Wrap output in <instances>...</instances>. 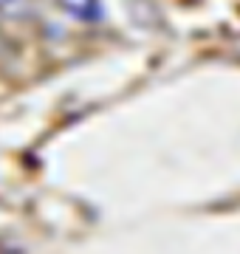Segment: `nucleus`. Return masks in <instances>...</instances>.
I'll return each mask as SVG.
<instances>
[{"instance_id": "f03ea898", "label": "nucleus", "mask_w": 240, "mask_h": 254, "mask_svg": "<svg viewBox=\"0 0 240 254\" xmlns=\"http://www.w3.org/2000/svg\"><path fill=\"white\" fill-rule=\"evenodd\" d=\"M28 11V0H0V14L3 17H23Z\"/></svg>"}, {"instance_id": "f257e3e1", "label": "nucleus", "mask_w": 240, "mask_h": 254, "mask_svg": "<svg viewBox=\"0 0 240 254\" xmlns=\"http://www.w3.org/2000/svg\"><path fill=\"white\" fill-rule=\"evenodd\" d=\"M57 3L79 23H99L102 20V0H57Z\"/></svg>"}]
</instances>
